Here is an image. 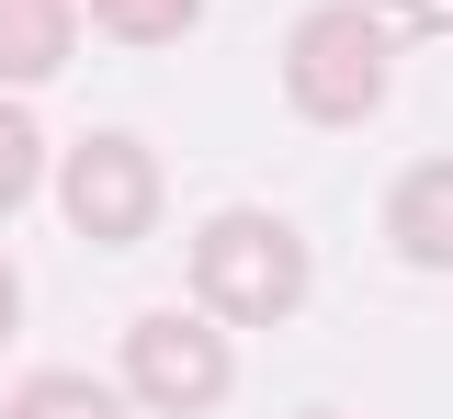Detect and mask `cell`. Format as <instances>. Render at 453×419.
<instances>
[{"instance_id":"1","label":"cell","mask_w":453,"mask_h":419,"mask_svg":"<svg viewBox=\"0 0 453 419\" xmlns=\"http://www.w3.org/2000/svg\"><path fill=\"white\" fill-rule=\"evenodd\" d=\"M193 295L226 329H283L306 306V239L283 216H261V204H226V216L193 227Z\"/></svg>"},{"instance_id":"2","label":"cell","mask_w":453,"mask_h":419,"mask_svg":"<svg viewBox=\"0 0 453 419\" xmlns=\"http://www.w3.org/2000/svg\"><path fill=\"white\" fill-rule=\"evenodd\" d=\"M386 11L374 0H318L306 23H295V46H283V91H295V114L306 125H363L386 103Z\"/></svg>"},{"instance_id":"3","label":"cell","mask_w":453,"mask_h":419,"mask_svg":"<svg viewBox=\"0 0 453 419\" xmlns=\"http://www.w3.org/2000/svg\"><path fill=\"white\" fill-rule=\"evenodd\" d=\"M125 385H136V408H170V419L226 408V385H238L226 329L216 317H136L125 329Z\"/></svg>"},{"instance_id":"4","label":"cell","mask_w":453,"mask_h":419,"mask_svg":"<svg viewBox=\"0 0 453 419\" xmlns=\"http://www.w3.org/2000/svg\"><path fill=\"white\" fill-rule=\"evenodd\" d=\"M57 204H68V227H80V239L125 249V239H148V227H159V159H148L136 136H80V148H68V171H57Z\"/></svg>"},{"instance_id":"5","label":"cell","mask_w":453,"mask_h":419,"mask_svg":"<svg viewBox=\"0 0 453 419\" xmlns=\"http://www.w3.org/2000/svg\"><path fill=\"white\" fill-rule=\"evenodd\" d=\"M386 239L419 261V272H453V159H419V171L386 193Z\"/></svg>"},{"instance_id":"6","label":"cell","mask_w":453,"mask_h":419,"mask_svg":"<svg viewBox=\"0 0 453 419\" xmlns=\"http://www.w3.org/2000/svg\"><path fill=\"white\" fill-rule=\"evenodd\" d=\"M80 46V0H0V80H57Z\"/></svg>"},{"instance_id":"7","label":"cell","mask_w":453,"mask_h":419,"mask_svg":"<svg viewBox=\"0 0 453 419\" xmlns=\"http://www.w3.org/2000/svg\"><path fill=\"white\" fill-rule=\"evenodd\" d=\"M80 23H103L113 46H181L204 23V0H80Z\"/></svg>"},{"instance_id":"8","label":"cell","mask_w":453,"mask_h":419,"mask_svg":"<svg viewBox=\"0 0 453 419\" xmlns=\"http://www.w3.org/2000/svg\"><path fill=\"white\" fill-rule=\"evenodd\" d=\"M0 419H125V408H113L103 385H80V374H23Z\"/></svg>"},{"instance_id":"9","label":"cell","mask_w":453,"mask_h":419,"mask_svg":"<svg viewBox=\"0 0 453 419\" xmlns=\"http://www.w3.org/2000/svg\"><path fill=\"white\" fill-rule=\"evenodd\" d=\"M35 171H46V148H35V114H23V103H0V216L35 193Z\"/></svg>"},{"instance_id":"10","label":"cell","mask_w":453,"mask_h":419,"mask_svg":"<svg viewBox=\"0 0 453 419\" xmlns=\"http://www.w3.org/2000/svg\"><path fill=\"white\" fill-rule=\"evenodd\" d=\"M12 329H23V272L0 261V340H12Z\"/></svg>"}]
</instances>
